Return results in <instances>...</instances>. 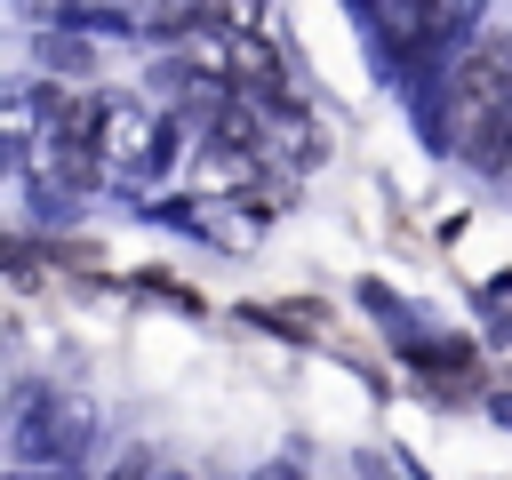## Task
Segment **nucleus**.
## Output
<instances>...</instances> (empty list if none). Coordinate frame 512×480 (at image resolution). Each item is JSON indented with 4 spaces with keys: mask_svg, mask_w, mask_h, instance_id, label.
<instances>
[{
    "mask_svg": "<svg viewBox=\"0 0 512 480\" xmlns=\"http://www.w3.org/2000/svg\"><path fill=\"white\" fill-rule=\"evenodd\" d=\"M448 8H456V0H376V24H384V40H392L400 56H424V48L448 32Z\"/></svg>",
    "mask_w": 512,
    "mask_h": 480,
    "instance_id": "2",
    "label": "nucleus"
},
{
    "mask_svg": "<svg viewBox=\"0 0 512 480\" xmlns=\"http://www.w3.org/2000/svg\"><path fill=\"white\" fill-rule=\"evenodd\" d=\"M440 136L480 176H504L512 168V64H504V40L472 48L448 72V88H440Z\"/></svg>",
    "mask_w": 512,
    "mask_h": 480,
    "instance_id": "1",
    "label": "nucleus"
}]
</instances>
